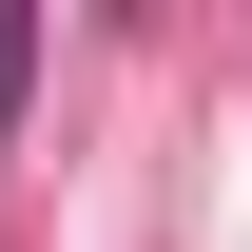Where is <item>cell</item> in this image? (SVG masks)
I'll use <instances>...</instances> for the list:
<instances>
[{
  "instance_id": "6da1fadb",
  "label": "cell",
  "mask_w": 252,
  "mask_h": 252,
  "mask_svg": "<svg viewBox=\"0 0 252 252\" xmlns=\"http://www.w3.org/2000/svg\"><path fill=\"white\" fill-rule=\"evenodd\" d=\"M20 59H39V39H20V20H0V117H20Z\"/></svg>"
}]
</instances>
